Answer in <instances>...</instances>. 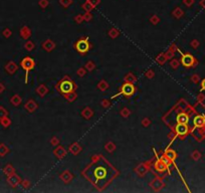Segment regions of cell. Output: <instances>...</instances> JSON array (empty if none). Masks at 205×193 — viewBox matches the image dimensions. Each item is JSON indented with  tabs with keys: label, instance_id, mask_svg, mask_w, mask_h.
I'll return each mask as SVG.
<instances>
[{
	"label": "cell",
	"instance_id": "obj_1",
	"mask_svg": "<svg viewBox=\"0 0 205 193\" xmlns=\"http://www.w3.org/2000/svg\"><path fill=\"white\" fill-rule=\"evenodd\" d=\"M58 90L64 96L70 94L74 92V84L72 80H64L62 82H60V84H58Z\"/></svg>",
	"mask_w": 205,
	"mask_h": 193
},
{
	"label": "cell",
	"instance_id": "obj_13",
	"mask_svg": "<svg viewBox=\"0 0 205 193\" xmlns=\"http://www.w3.org/2000/svg\"><path fill=\"white\" fill-rule=\"evenodd\" d=\"M198 44H199V42L197 40H193L192 41V46L196 47V46H198Z\"/></svg>",
	"mask_w": 205,
	"mask_h": 193
},
{
	"label": "cell",
	"instance_id": "obj_4",
	"mask_svg": "<svg viewBox=\"0 0 205 193\" xmlns=\"http://www.w3.org/2000/svg\"><path fill=\"white\" fill-rule=\"evenodd\" d=\"M181 62H182L183 66H186V68H190V66H193L196 64V60H195V58L192 54H182Z\"/></svg>",
	"mask_w": 205,
	"mask_h": 193
},
{
	"label": "cell",
	"instance_id": "obj_3",
	"mask_svg": "<svg viewBox=\"0 0 205 193\" xmlns=\"http://www.w3.org/2000/svg\"><path fill=\"white\" fill-rule=\"evenodd\" d=\"M108 170L106 166H96L94 171V176L96 180H106L108 177Z\"/></svg>",
	"mask_w": 205,
	"mask_h": 193
},
{
	"label": "cell",
	"instance_id": "obj_6",
	"mask_svg": "<svg viewBox=\"0 0 205 193\" xmlns=\"http://www.w3.org/2000/svg\"><path fill=\"white\" fill-rule=\"evenodd\" d=\"M21 66L26 70V72H28L29 70L34 68V62H33V60H31L30 58H25L24 60L21 62Z\"/></svg>",
	"mask_w": 205,
	"mask_h": 193
},
{
	"label": "cell",
	"instance_id": "obj_17",
	"mask_svg": "<svg viewBox=\"0 0 205 193\" xmlns=\"http://www.w3.org/2000/svg\"><path fill=\"white\" fill-rule=\"evenodd\" d=\"M3 88H3V86H2L1 84H0V92H3Z\"/></svg>",
	"mask_w": 205,
	"mask_h": 193
},
{
	"label": "cell",
	"instance_id": "obj_12",
	"mask_svg": "<svg viewBox=\"0 0 205 193\" xmlns=\"http://www.w3.org/2000/svg\"><path fill=\"white\" fill-rule=\"evenodd\" d=\"M5 115H6V112H5L2 108H0V118H3Z\"/></svg>",
	"mask_w": 205,
	"mask_h": 193
},
{
	"label": "cell",
	"instance_id": "obj_8",
	"mask_svg": "<svg viewBox=\"0 0 205 193\" xmlns=\"http://www.w3.org/2000/svg\"><path fill=\"white\" fill-rule=\"evenodd\" d=\"M176 121H177V123H178V124H187V123H188V121H189V117H188V115H187V114L181 113V114H179V115L177 116Z\"/></svg>",
	"mask_w": 205,
	"mask_h": 193
},
{
	"label": "cell",
	"instance_id": "obj_11",
	"mask_svg": "<svg viewBox=\"0 0 205 193\" xmlns=\"http://www.w3.org/2000/svg\"><path fill=\"white\" fill-rule=\"evenodd\" d=\"M6 148L4 147V145H0V155H4L6 152Z\"/></svg>",
	"mask_w": 205,
	"mask_h": 193
},
{
	"label": "cell",
	"instance_id": "obj_7",
	"mask_svg": "<svg viewBox=\"0 0 205 193\" xmlns=\"http://www.w3.org/2000/svg\"><path fill=\"white\" fill-rule=\"evenodd\" d=\"M175 130H176V133L178 135L185 136L188 133V126H187V124H177Z\"/></svg>",
	"mask_w": 205,
	"mask_h": 193
},
{
	"label": "cell",
	"instance_id": "obj_10",
	"mask_svg": "<svg viewBox=\"0 0 205 193\" xmlns=\"http://www.w3.org/2000/svg\"><path fill=\"white\" fill-rule=\"evenodd\" d=\"M156 169L158 171H164L166 170V163L162 162V161H158L156 163Z\"/></svg>",
	"mask_w": 205,
	"mask_h": 193
},
{
	"label": "cell",
	"instance_id": "obj_16",
	"mask_svg": "<svg viewBox=\"0 0 205 193\" xmlns=\"http://www.w3.org/2000/svg\"><path fill=\"white\" fill-rule=\"evenodd\" d=\"M2 121H3V122H2V124H3V125H4V126H7V125H8V124H9V123H8V122H9L8 120H2Z\"/></svg>",
	"mask_w": 205,
	"mask_h": 193
},
{
	"label": "cell",
	"instance_id": "obj_14",
	"mask_svg": "<svg viewBox=\"0 0 205 193\" xmlns=\"http://www.w3.org/2000/svg\"><path fill=\"white\" fill-rule=\"evenodd\" d=\"M201 88L205 90V78L202 80V82H201Z\"/></svg>",
	"mask_w": 205,
	"mask_h": 193
},
{
	"label": "cell",
	"instance_id": "obj_9",
	"mask_svg": "<svg viewBox=\"0 0 205 193\" xmlns=\"http://www.w3.org/2000/svg\"><path fill=\"white\" fill-rule=\"evenodd\" d=\"M194 125L196 127H203L205 125V119L203 116H196L194 118V121H193Z\"/></svg>",
	"mask_w": 205,
	"mask_h": 193
},
{
	"label": "cell",
	"instance_id": "obj_5",
	"mask_svg": "<svg viewBox=\"0 0 205 193\" xmlns=\"http://www.w3.org/2000/svg\"><path fill=\"white\" fill-rule=\"evenodd\" d=\"M135 92V86L131 84H125L123 86H122V90H121V94H125V96H132Z\"/></svg>",
	"mask_w": 205,
	"mask_h": 193
},
{
	"label": "cell",
	"instance_id": "obj_2",
	"mask_svg": "<svg viewBox=\"0 0 205 193\" xmlns=\"http://www.w3.org/2000/svg\"><path fill=\"white\" fill-rule=\"evenodd\" d=\"M76 50L80 54H84L90 50V43L88 38H80L74 44Z\"/></svg>",
	"mask_w": 205,
	"mask_h": 193
},
{
	"label": "cell",
	"instance_id": "obj_15",
	"mask_svg": "<svg viewBox=\"0 0 205 193\" xmlns=\"http://www.w3.org/2000/svg\"><path fill=\"white\" fill-rule=\"evenodd\" d=\"M199 157H200V154H199L198 152H195V153H194V158H195V159H198Z\"/></svg>",
	"mask_w": 205,
	"mask_h": 193
}]
</instances>
